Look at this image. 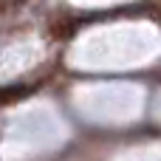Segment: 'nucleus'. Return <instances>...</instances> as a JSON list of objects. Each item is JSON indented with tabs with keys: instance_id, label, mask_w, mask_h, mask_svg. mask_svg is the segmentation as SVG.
<instances>
[{
	"instance_id": "3",
	"label": "nucleus",
	"mask_w": 161,
	"mask_h": 161,
	"mask_svg": "<svg viewBox=\"0 0 161 161\" xmlns=\"http://www.w3.org/2000/svg\"><path fill=\"white\" fill-rule=\"evenodd\" d=\"M25 0H0V8H17V6H23Z\"/></svg>"
},
{
	"instance_id": "1",
	"label": "nucleus",
	"mask_w": 161,
	"mask_h": 161,
	"mask_svg": "<svg viewBox=\"0 0 161 161\" xmlns=\"http://www.w3.org/2000/svg\"><path fill=\"white\" fill-rule=\"evenodd\" d=\"M28 91H31L28 85H0V108L20 102L23 96H28Z\"/></svg>"
},
{
	"instance_id": "2",
	"label": "nucleus",
	"mask_w": 161,
	"mask_h": 161,
	"mask_svg": "<svg viewBox=\"0 0 161 161\" xmlns=\"http://www.w3.org/2000/svg\"><path fill=\"white\" fill-rule=\"evenodd\" d=\"M71 28H74L71 23H54V25H51V34L62 40V37H68V34H71Z\"/></svg>"
}]
</instances>
